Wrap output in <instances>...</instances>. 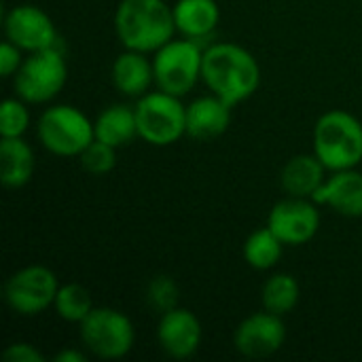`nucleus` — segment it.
Instances as JSON below:
<instances>
[{"instance_id": "f257e3e1", "label": "nucleus", "mask_w": 362, "mask_h": 362, "mask_svg": "<svg viewBox=\"0 0 362 362\" xmlns=\"http://www.w3.org/2000/svg\"><path fill=\"white\" fill-rule=\"evenodd\" d=\"M202 81L210 93L235 108L257 93L261 66L248 49L233 42H214L204 49Z\"/></svg>"}, {"instance_id": "f03ea898", "label": "nucleus", "mask_w": 362, "mask_h": 362, "mask_svg": "<svg viewBox=\"0 0 362 362\" xmlns=\"http://www.w3.org/2000/svg\"><path fill=\"white\" fill-rule=\"evenodd\" d=\"M115 32L125 49L155 53L174 38V11L165 0H121Z\"/></svg>"}, {"instance_id": "7ed1b4c3", "label": "nucleus", "mask_w": 362, "mask_h": 362, "mask_svg": "<svg viewBox=\"0 0 362 362\" xmlns=\"http://www.w3.org/2000/svg\"><path fill=\"white\" fill-rule=\"evenodd\" d=\"M314 155L329 172L352 170L362 161V123L348 110H329L314 125Z\"/></svg>"}, {"instance_id": "20e7f679", "label": "nucleus", "mask_w": 362, "mask_h": 362, "mask_svg": "<svg viewBox=\"0 0 362 362\" xmlns=\"http://www.w3.org/2000/svg\"><path fill=\"white\" fill-rule=\"evenodd\" d=\"M40 144L57 157H78L93 140V121L70 104L47 108L36 125Z\"/></svg>"}, {"instance_id": "39448f33", "label": "nucleus", "mask_w": 362, "mask_h": 362, "mask_svg": "<svg viewBox=\"0 0 362 362\" xmlns=\"http://www.w3.org/2000/svg\"><path fill=\"white\" fill-rule=\"evenodd\" d=\"M138 134L153 146H170L187 136V106L178 95L161 89L148 91L136 102Z\"/></svg>"}, {"instance_id": "423d86ee", "label": "nucleus", "mask_w": 362, "mask_h": 362, "mask_svg": "<svg viewBox=\"0 0 362 362\" xmlns=\"http://www.w3.org/2000/svg\"><path fill=\"white\" fill-rule=\"evenodd\" d=\"M202 64L204 49L199 40L172 38L161 49H157L153 57L157 89L178 98L187 95L197 85V81H202Z\"/></svg>"}, {"instance_id": "0eeeda50", "label": "nucleus", "mask_w": 362, "mask_h": 362, "mask_svg": "<svg viewBox=\"0 0 362 362\" xmlns=\"http://www.w3.org/2000/svg\"><path fill=\"white\" fill-rule=\"evenodd\" d=\"M68 81L66 57L57 47L30 53L15 72V93L28 104L51 102Z\"/></svg>"}, {"instance_id": "6e6552de", "label": "nucleus", "mask_w": 362, "mask_h": 362, "mask_svg": "<svg viewBox=\"0 0 362 362\" xmlns=\"http://www.w3.org/2000/svg\"><path fill=\"white\" fill-rule=\"evenodd\" d=\"M78 335L83 346L102 361H119L136 344L132 320L115 308H93L78 325Z\"/></svg>"}, {"instance_id": "1a4fd4ad", "label": "nucleus", "mask_w": 362, "mask_h": 362, "mask_svg": "<svg viewBox=\"0 0 362 362\" xmlns=\"http://www.w3.org/2000/svg\"><path fill=\"white\" fill-rule=\"evenodd\" d=\"M57 291V276L49 267L28 265L6 280L4 301L19 316H38L55 303Z\"/></svg>"}, {"instance_id": "9d476101", "label": "nucleus", "mask_w": 362, "mask_h": 362, "mask_svg": "<svg viewBox=\"0 0 362 362\" xmlns=\"http://www.w3.org/2000/svg\"><path fill=\"white\" fill-rule=\"evenodd\" d=\"M267 227L286 244L301 246L314 240L320 229V210L314 199L286 197L278 202L267 218Z\"/></svg>"}, {"instance_id": "9b49d317", "label": "nucleus", "mask_w": 362, "mask_h": 362, "mask_svg": "<svg viewBox=\"0 0 362 362\" xmlns=\"http://www.w3.org/2000/svg\"><path fill=\"white\" fill-rule=\"evenodd\" d=\"M286 341V327L282 316L272 314L267 310L255 312L244 318L235 333L233 346L246 358H269L274 356Z\"/></svg>"}, {"instance_id": "f8f14e48", "label": "nucleus", "mask_w": 362, "mask_h": 362, "mask_svg": "<svg viewBox=\"0 0 362 362\" xmlns=\"http://www.w3.org/2000/svg\"><path fill=\"white\" fill-rule=\"evenodd\" d=\"M6 40L21 51L34 53L57 45V30L53 19L34 4H17L4 15Z\"/></svg>"}, {"instance_id": "ddd939ff", "label": "nucleus", "mask_w": 362, "mask_h": 362, "mask_svg": "<svg viewBox=\"0 0 362 362\" xmlns=\"http://www.w3.org/2000/svg\"><path fill=\"white\" fill-rule=\"evenodd\" d=\"M204 329L199 318L187 308H174L161 314L157 325V341L161 350L176 361L191 358L202 346Z\"/></svg>"}, {"instance_id": "4468645a", "label": "nucleus", "mask_w": 362, "mask_h": 362, "mask_svg": "<svg viewBox=\"0 0 362 362\" xmlns=\"http://www.w3.org/2000/svg\"><path fill=\"white\" fill-rule=\"evenodd\" d=\"M233 106L218 95H202L187 104V136L199 142L221 138L231 123Z\"/></svg>"}, {"instance_id": "2eb2a0df", "label": "nucleus", "mask_w": 362, "mask_h": 362, "mask_svg": "<svg viewBox=\"0 0 362 362\" xmlns=\"http://www.w3.org/2000/svg\"><path fill=\"white\" fill-rule=\"evenodd\" d=\"M318 206H329L335 212L361 218L362 216V174L352 170L331 172L322 187L312 197Z\"/></svg>"}, {"instance_id": "dca6fc26", "label": "nucleus", "mask_w": 362, "mask_h": 362, "mask_svg": "<svg viewBox=\"0 0 362 362\" xmlns=\"http://www.w3.org/2000/svg\"><path fill=\"white\" fill-rule=\"evenodd\" d=\"M148 53L125 49L110 68L112 85L127 98H142L155 85V68Z\"/></svg>"}, {"instance_id": "f3484780", "label": "nucleus", "mask_w": 362, "mask_h": 362, "mask_svg": "<svg viewBox=\"0 0 362 362\" xmlns=\"http://www.w3.org/2000/svg\"><path fill=\"white\" fill-rule=\"evenodd\" d=\"M327 172L329 170L322 165V161L314 153L312 155L301 153V155H295L293 159H288V163L282 168L280 182H282V189L286 191V195L312 199L314 193L327 180Z\"/></svg>"}, {"instance_id": "a211bd4d", "label": "nucleus", "mask_w": 362, "mask_h": 362, "mask_svg": "<svg viewBox=\"0 0 362 362\" xmlns=\"http://www.w3.org/2000/svg\"><path fill=\"white\" fill-rule=\"evenodd\" d=\"M172 11L176 30L191 40L208 38L221 21V6L216 0H178Z\"/></svg>"}, {"instance_id": "6ab92c4d", "label": "nucleus", "mask_w": 362, "mask_h": 362, "mask_svg": "<svg viewBox=\"0 0 362 362\" xmlns=\"http://www.w3.org/2000/svg\"><path fill=\"white\" fill-rule=\"evenodd\" d=\"M93 134L95 140H102L115 148H123L132 144L136 138H140L136 108L127 104H112L104 108L93 121Z\"/></svg>"}, {"instance_id": "aec40b11", "label": "nucleus", "mask_w": 362, "mask_h": 362, "mask_svg": "<svg viewBox=\"0 0 362 362\" xmlns=\"http://www.w3.org/2000/svg\"><path fill=\"white\" fill-rule=\"evenodd\" d=\"M34 151L23 136L0 140V180L6 189L25 187L34 176Z\"/></svg>"}, {"instance_id": "412c9836", "label": "nucleus", "mask_w": 362, "mask_h": 362, "mask_svg": "<svg viewBox=\"0 0 362 362\" xmlns=\"http://www.w3.org/2000/svg\"><path fill=\"white\" fill-rule=\"evenodd\" d=\"M284 246L286 244L269 227L257 229L244 242V261L257 272H267L278 265Z\"/></svg>"}, {"instance_id": "4be33fe9", "label": "nucleus", "mask_w": 362, "mask_h": 362, "mask_svg": "<svg viewBox=\"0 0 362 362\" xmlns=\"http://www.w3.org/2000/svg\"><path fill=\"white\" fill-rule=\"evenodd\" d=\"M299 297H301L299 282L291 274H276V276H272L263 284V293H261L263 310H267L272 314H278L282 318L297 308Z\"/></svg>"}, {"instance_id": "5701e85b", "label": "nucleus", "mask_w": 362, "mask_h": 362, "mask_svg": "<svg viewBox=\"0 0 362 362\" xmlns=\"http://www.w3.org/2000/svg\"><path fill=\"white\" fill-rule=\"evenodd\" d=\"M53 310L62 320L81 325L89 316V312L93 310V301H91V295L85 286L70 282V284L59 286Z\"/></svg>"}, {"instance_id": "b1692460", "label": "nucleus", "mask_w": 362, "mask_h": 362, "mask_svg": "<svg viewBox=\"0 0 362 362\" xmlns=\"http://www.w3.org/2000/svg\"><path fill=\"white\" fill-rule=\"evenodd\" d=\"M117 151L115 146L102 142V140H93L81 155V168L91 174V176H106L117 168Z\"/></svg>"}, {"instance_id": "393cba45", "label": "nucleus", "mask_w": 362, "mask_h": 362, "mask_svg": "<svg viewBox=\"0 0 362 362\" xmlns=\"http://www.w3.org/2000/svg\"><path fill=\"white\" fill-rule=\"evenodd\" d=\"M21 98H8L0 106V136L21 138L30 125V110Z\"/></svg>"}, {"instance_id": "a878e982", "label": "nucleus", "mask_w": 362, "mask_h": 362, "mask_svg": "<svg viewBox=\"0 0 362 362\" xmlns=\"http://www.w3.org/2000/svg\"><path fill=\"white\" fill-rule=\"evenodd\" d=\"M178 297H180V288L176 280L170 276H157L146 286V303L159 314L178 308Z\"/></svg>"}, {"instance_id": "bb28decb", "label": "nucleus", "mask_w": 362, "mask_h": 362, "mask_svg": "<svg viewBox=\"0 0 362 362\" xmlns=\"http://www.w3.org/2000/svg\"><path fill=\"white\" fill-rule=\"evenodd\" d=\"M23 64L21 49L13 45L11 40H4L0 47V74L2 76H15L19 66Z\"/></svg>"}, {"instance_id": "cd10ccee", "label": "nucleus", "mask_w": 362, "mask_h": 362, "mask_svg": "<svg viewBox=\"0 0 362 362\" xmlns=\"http://www.w3.org/2000/svg\"><path fill=\"white\" fill-rule=\"evenodd\" d=\"M2 358L4 362H45V356L32 344H25V341L11 344L4 350Z\"/></svg>"}, {"instance_id": "c85d7f7f", "label": "nucleus", "mask_w": 362, "mask_h": 362, "mask_svg": "<svg viewBox=\"0 0 362 362\" xmlns=\"http://www.w3.org/2000/svg\"><path fill=\"white\" fill-rule=\"evenodd\" d=\"M55 362H85L87 358H85V354L83 352H78V350H62V352H57L55 354V358H53Z\"/></svg>"}]
</instances>
